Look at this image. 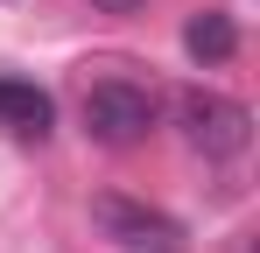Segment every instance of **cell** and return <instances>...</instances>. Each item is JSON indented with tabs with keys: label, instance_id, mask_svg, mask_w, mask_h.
<instances>
[{
	"label": "cell",
	"instance_id": "1",
	"mask_svg": "<svg viewBox=\"0 0 260 253\" xmlns=\"http://www.w3.org/2000/svg\"><path fill=\"white\" fill-rule=\"evenodd\" d=\"M85 134L91 141H106V148H134V141H148L155 134V91L148 84H134V78H99L85 91Z\"/></svg>",
	"mask_w": 260,
	"mask_h": 253
},
{
	"label": "cell",
	"instance_id": "2",
	"mask_svg": "<svg viewBox=\"0 0 260 253\" xmlns=\"http://www.w3.org/2000/svg\"><path fill=\"white\" fill-rule=\"evenodd\" d=\"M176 126L190 134V148H204L218 162L253 141V113H246L239 99H225V91H204V84H190V91L176 99Z\"/></svg>",
	"mask_w": 260,
	"mask_h": 253
},
{
	"label": "cell",
	"instance_id": "3",
	"mask_svg": "<svg viewBox=\"0 0 260 253\" xmlns=\"http://www.w3.org/2000/svg\"><path fill=\"white\" fill-rule=\"evenodd\" d=\"M91 225L113 239V246H141V253H176L183 246V225L169 211H148L134 197H91Z\"/></svg>",
	"mask_w": 260,
	"mask_h": 253
},
{
	"label": "cell",
	"instance_id": "4",
	"mask_svg": "<svg viewBox=\"0 0 260 253\" xmlns=\"http://www.w3.org/2000/svg\"><path fill=\"white\" fill-rule=\"evenodd\" d=\"M0 126H14L21 141H43L56 126V106H49L43 84H21V78H0Z\"/></svg>",
	"mask_w": 260,
	"mask_h": 253
},
{
	"label": "cell",
	"instance_id": "5",
	"mask_svg": "<svg viewBox=\"0 0 260 253\" xmlns=\"http://www.w3.org/2000/svg\"><path fill=\"white\" fill-rule=\"evenodd\" d=\"M183 49H190L197 64H232V56H239V28H232V14H218V7L190 14V28H183Z\"/></svg>",
	"mask_w": 260,
	"mask_h": 253
},
{
	"label": "cell",
	"instance_id": "6",
	"mask_svg": "<svg viewBox=\"0 0 260 253\" xmlns=\"http://www.w3.org/2000/svg\"><path fill=\"white\" fill-rule=\"evenodd\" d=\"M91 7H99V14H134L141 0H91Z\"/></svg>",
	"mask_w": 260,
	"mask_h": 253
}]
</instances>
